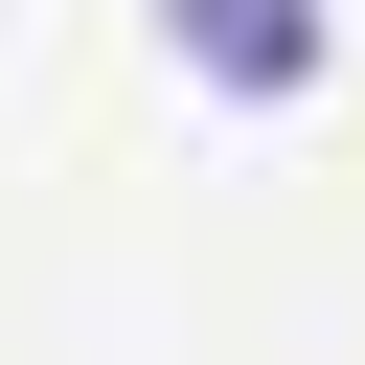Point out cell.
<instances>
[{"label":"cell","instance_id":"1","mask_svg":"<svg viewBox=\"0 0 365 365\" xmlns=\"http://www.w3.org/2000/svg\"><path fill=\"white\" fill-rule=\"evenodd\" d=\"M160 46H182L205 91H319L342 23H319V0H160Z\"/></svg>","mask_w":365,"mask_h":365}]
</instances>
